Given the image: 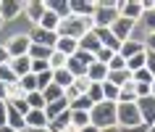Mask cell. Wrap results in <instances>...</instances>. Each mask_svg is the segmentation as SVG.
<instances>
[{
  "mask_svg": "<svg viewBox=\"0 0 155 132\" xmlns=\"http://www.w3.org/2000/svg\"><path fill=\"white\" fill-rule=\"evenodd\" d=\"M116 56V53H113V50H108V48H100L97 50V53H95V61H97V64H110V58H113Z\"/></svg>",
  "mask_w": 155,
  "mask_h": 132,
  "instance_id": "obj_40",
  "label": "cell"
},
{
  "mask_svg": "<svg viewBox=\"0 0 155 132\" xmlns=\"http://www.w3.org/2000/svg\"><path fill=\"white\" fill-rule=\"evenodd\" d=\"M63 111H68V100H66V98H61V100H55V103H48V106H45V116H48V122L58 119Z\"/></svg>",
  "mask_w": 155,
  "mask_h": 132,
  "instance_id": "obj_21",
  "label": "cell"
},
{
  "mask_svg": "<svg viewBox=\"0 0 155 132\" xmlns=\"http://www.w3.org/2000/svg\"><path fill=\"white\" fill-rule=\"evenodd\" d=\"M100 132H124V130L118 127V124H116V127H105V130H100Z\"/></svg>",
  "mask_w": 155,
  "mask_h": 132,
  "instance_id": "obj_51",
  "label": "cell"
},
{
  "mask_svg": "<svg viewBox=\"0 0 155 132\" xmlns=\"http://www.w3.org/2000/svg\"><path fill=\"white\" fill-rule=\"evenodd\" d=\"M50 71H58V69H66V64H68V58L63 56V53H58V50H53V56H50Z\"/></svg>",
  "mask_w": 155,
  "mask_h": 132,
  "instance_id": "obj_34",
  "label": "cell"
},
{
  "mask_svg": "<svg viewBox=\"0 0 155 132\" xmlns=\"http://www.w3.org/2000/svg\"><path fill=\"white\" fill-rule=\"evenodd\" d=\"M8 66H11V71L21 79V77H26V74H32V58L29 56H21V58H11L8 61Z\"/></svg>",
  "mask_w": 155,
  "mask_h": 132,
  "instance_id": "obj_15",
  "label": "cell"
},
{
  "mask_svg": "<svg viewBox=\"0 0 155 132\" xmlns=\"http://www.w3.org/2000/svg\"><path fill=\"white\" fill-rule=\"evenodd\" d=\"M21 11H24V3H18V0H0V19H3V21L18 19Z\"/></svg>",
  "mask_w": 155,
  "mask_h": 132,
  "instance_id": "obj_11",
  "label": "cell"
},
{
  "mask_svg": "<svg viewBox=\"0 0 155 132\" xmlns=\"http://www.w3.org/2000/svg\"><path fill=\"white\" fill-rule=\"evenodd\" d=\"M50 56H53V48H45V45H34L29 48V58L32 61H50Z\"/></svg>",
  "mask_w": 155,
  "mask_h": 132,
  "instance_id": "obj_26",
  "label": "cell"
},
{
  "mask_svg": "<svg viewBox=\"0 0 155 132\" xmlns=\"http://www.w3.org/2000/svg\"><path fill=\"white\" fill-rule=\"evenodd\" d=\"M68 108H71V111H92V108H95V103H92L87 95H79L74 103H68Z\"/></svg>",
  "mask_w": 155,
  "mask_h": 132,
  "instance_id": "obj_32",
  "label": "cell"
},
{
  "mask_svg": "<svg viewBox=\"0 0 155 132\" xmlns=\"http://www.w3.org/2000/svg\"><path fill=\"white\" fill-rule=\"evenodd\" d=\"M63 98L68 100V103H74V100L79 98V90H76V87L71 85V87H66V90H63Z\"/></svg>",
  "mask_w": 155,
  "mask_h": 132,
  "instance_id": "obj_47",
  "label": "cell"
},
{
  "mask_svg": "<svg viewBox=\"0 0 155 132\" xmlns=\"http://www.w3.org/2000/svg\"><path fill=\"white\" fill-rule=\"evenodd\" d=\"M145 132H155V124H150V127H147V130Z\"/></svg>",
  "mask_w": 155,
  "mask_h": 132,
  "instance_id": "obj_55",
  "label": "cell"
},
{
  "mask_svg": "<svg viewBox=\"0 0 155 132\" xmlns=\"http://www.w3.org/2000/svg\"><path fill=\"white\" fill-rule=\"evenodd\" d=\"M34 45H45V48H53L55 50V42H58V32H48V29H40L34 26V32L29 34Z\"/></svg>",
  "mask_w": 155,
  "mask_h": 132,
  "instance_id": "obj_12",
  "label": "cell"
},
{
  "mask_svg": "<svg viewBox=\"0 0 155 132\" xmlns=\"http://www.w3.org/2000/svg\"><path fill=\"white\" fill-rule=\"evenodd\" d=\"M118 13L124 19H129V21H139L145 16V8H142L139 0H126V3H118Z\"/></svg>",
  "mask_w": 155,
  "mask_h": 132,
  "instance_id": "obj_9",
  "label": "cell"
},
{
  "mask_svg": "<svg viewBox=\"0 0 155 132\" xmlns=\"http://www.w3.org/2000/svg\"><path fill=\"white\" fill-rule=\"evenodd\" d=\"M26 132H53L50 127H42V130H26Z\"/></svg>",
  "mask_w": 155,
  "mask_h": 132,
  "instance_id": "obj_53",
  "label": "cell"
},
{
  "mask_svg": "<svg viewBox=\"0 0 155 132\" xmlns=\"http://www.w3.org/2000/svg\"><path fill=\"white\" fill-rule=\"evenodd\" d=\"M48 85H53V71H42V74H37V87H40V92L48 87Z\"/></svg>",
  "mask_w": 155,
  "mask_h": 132,
  "instance_id": "obj_41",
  "label": "cell"
},
{
  "mask_svg": "<svg viewBox=\"0 0 155 132\" xmlns=\"http://www.w3.org/2000/svg\"><path fill=\"white\" fill-rule=\"evenodd\" d=\"M0 82H3V85H13V82H18V77L11 71V66H8V64H0Z\"/></svg>",
  "mask_w": 155,
  "mask_h": 132,
  "instance_id": "obj_36",
  "label": "cell"
},
{
  "mask_svg": "<svg viewBox=\"0 0 155 132\" xmlns=\"http://www.w3.org/2000/svg\"><path fill=\"white\" fill-rule=\"evenodd\" d=\"M11 56H8V50H5V45H0V64H8Z\"/></svg>",
  "mask_w": 155,
  "mask_h": 132,
  "instance_id": "obj_49",
  "label": "cell"
},
{
  "mask_svg": "<svg viewBox=\"0 0 155 132\" xmlns=\"http://www.w3.org/2000/svg\"><path fill=\"white\" fill-rule=\"evenodd\" d=\"M29 48H32V37H29V34H13V37L5 42V50H8L11 58L29 56Z\"/></svg>",
  "mask_w": 155,
  "mask_h": 132,
  "instance_id": "obj_6",
  "label": "cell"
},
{
  "mask_svg": "<svg viewBox=\"0 0 155 132\" xmlns=\"http://www.w3.org/2000/svg\"><path fill=\"white\" fill-rule=\"evenodd\" d=\"M108 82L116 85V87H124L126 82H134V79H131L129 69H121V71H108Z\"/></svg>",
  "mask_w": 155,
  "mask_h": 132,
  "instance_id": "obj_24",
  "label": "cell"
},
{
  "mask_svg": "<svg viewBox=\"0 0 155 132\" xmlns=\"http://www.w3.org/2000/svg\"><path fill=\"white\" fill-rule=\"evenodd\" d=\"M0 26H3V19H0Z\"/></svg>",
  "mask_w": 155,
  "mask_h": 132,
  "instance_id": "obj_57",
  "label": "cell"
},
{
  "mask_svg": "<svg viewBox=\"0 0 155 132\" xmlns=\"http://www.w3.org/2000/svg\"><path fill=\"white\" fill-rule=\"evenodd\" d=\"M95 8H97V3H90V0H71V16L92 19L95 16Z\"/></svg>",
  "mask_w": 155,
  "mask_h": 132,
  "instance_id": "obj_14",
  "label": "cell"
},
{
  "mask_svg": "<svg viewBox=\"0 0 155 132\" xmlns=\"http://www.w3.org/2000/svg\"><path fill=\"white\" fill-rule=\"evenodd\" d=\"M87 79H90V82H95V85H103V82L108 79V66L95 61V64L87 69Z\"/></svg>",
  "mask_w": 155,
  "mask_h": 132,
  "instance_id": "obj_18",
  "label": "cell"
},
{
  "mask_svg": "<svg viewBox=\"0 0 155 132\" xmlns=\"http://www.w3.org/2000/svg\"><path fill=\"white\" fill-rule=\"evenodd\" d=\"M118 103H137V87H134V82H126L118 90Z\"/></svg>",
  "mask_w": 155,
  "mask_h": 132,
  "instance_id": "obj_25",
  "label": "cell"
},
{
  "mask_svg": "<svg viewBox=\"0 0 155 132\" xmlns=\"http://www.w3.org/2000/svg\"><path fill=\"white\" fill-rule=\"evenodd\" d=\"M55 50H58V53H63L66 58H71L74 53L79 50V40H71V37H58Z\"/></svg>",
  "mask_w": 155,
  "mask_h": 132,
  "instance_id": "obj_19",
  "label": "cell"
},
{
  "mask_svg": "<svg viewBox=\"0 0 155 132\" xmlns=\"http://www.w3.org/2000/svg\"><path fill=\"white\" fill-rule=\"evenodd\" d=\"M95 29L92 19H82V16H68L58 24V37H71V40H82L84 34H90Z\"/></svg>",
  "mask_w": 155,
  "mask_h": 132,
  "instance_id": "obj_1",
  "label": "cell"
},
{
  "mask_svg": "<svg viewBox=\"0 0 155 132\" xmlns=\"http://www.w3.org/2000/svg\"><path fill=\"white\" fill-rule=\"evenodd\" d=\"M45 11H48V5H45L42 0H29V3H24V13H26V19H29L34 26H40Z\"/></svg>",
  "mask_w": 155,
  "mask_h": 132,
  "instance_id": "obj_10",
  "label": "cell"
},
{
  "mask_svg": "<svg viewBox=\"0 0 155 132\" xmlns=\"http://www.w3.org/2000/svg\"><path fill=\"white\" fill-rule=\"evenodd\" d=\"M42 98H45V106H48V103H55V100L63 98V90H61L58 85H48V87L42 90Z\"/></svg>",
  "mask_w": 155,
  "mask_h": 132,
  "instance_id": "obj_29",
  "label": "cell"
},
{
  "mask_svg": "<svg viewBox=\"0 0 155 132\" xmlns=\"http://www.w3.org/2000/svg\"><path fill=\"white\" fill-rule=\"evenodd\" d=\"M137 53H145V42H139V40H126L121 45V50H118V56H121L124 61H129V58L137 56Z\"/></svg>",
  "mask_w": 155,
  "mask_h": 132,
  "instance_id": "obj_17",
  "label": "cell"
},
{
  "mask_svg": "<svg viewBox=\"0 0 155 132\" xmlns=\"http://www.w3.org/2000/svg\"><path fill=\"white\" fill-rule=\"evenodd\" d=\"M145 64H147V50H145V53H137V56H131L129 61H126V69L134 74V71H139V69H145Z\"/></svg>",
  "mask_w": 155,
  "mask_h": 132,
  "instance_id": "obj_30",
  "label": "cell"
},
{
  "mask_svg": "<svg viewBox=\"0 0 155 132\" xmlns=\"http://www.w3.org/2000/svg\"><path fill=\"white\" fill-rule=\"evenodd\" d=\"M90 111H71V127L74 130H82V127H90Z\"/></svg>",
  "mask_w": 155,
  "mask_h": 132,
  "instance_id": "obj_27",
  "label": "cell"
},
{
  "mask_svg": "<svg viewBox=\"0 0 155 132\" xmlns=\"http://www.w3.org/2000/svg\"><path fill=\"white\" fill-rule=\"evenodd\" d=\"M53 85H58L61 90H66V87L74 85V74L68 69H58V71H53Z\"/></svg>",
  "mask_w": 155,
  "mask_h": 132,
  "instance_id": "obj_23",
  "label": "cell"
},
{
  "mask_svg": "<svg viewBox=\"0 0 155 132\" xmlns=\"http://www.w3.org/2000/svg\"><path fill=\"white\" fill-rule=\"evenodd\" d=\"M131 79H134V82H147V85H153V79L155 77L150 74V71H147V69H139V71H134V74H131Z\"/></svg>",
  "mask_w": 155,
  "mask_h": 132,
  "instance_id": "obj_39",
  "label": "cell"
},
{
  "mask_svg": "<svg viewBox=\"0 0 155 132\" xmlns=\"http://www.w3.org/2000/svg\"><path fill=\"white\" fill-rule=\"evenodd\" d=\"M142 19H145V24H147V34H150V32H155V11H147V13H145Z\"/></svg>",
  "mask_w": 155,
  "mask_h": 132,
  "instance_id": "obj_45",
  "label": "cell"
},
{
  "mask_svg": "<svg viewBox=\"0 0 155 132\" xmlns=\"http://www.w3.org/2000/svg\"><path fill=\"white\" fill-rule=\"evenodd\" d=\"M0 132H18V130H11V127H0Z\"/></svg>",
  "mask_w": 155,
  "mask_h": 132,
  "instance_id": "obj_54",
  "label": "cell"
},
{
  "mask_svg": "<svg viewBox=\"0 0 155 132\" xmlns=\"http://www.w3.org/2000/svg\"><path fill=\"white\" fill-rule=\"evenodd\" d=\"M137 108L139 114H142V122L150 127V124H155V98L150 95V98H139L137 100Z\"/></svg>",
  "mask_w": 155,
  "mask_h": 132,
  "instance_id": "obj_13",
  "label": "cell"
},
{
  "mask_svg": "<svg viewBox=\"0 0 155 132\" xmlns=\"http://www.w3.org/2000/svg\"><path fill=\"white\" fill-rule=\"evenodd\" d=\"M100 48H103V45H100V40L95 37V32L84 34L82 40H79V50H84V53H92V56H95V53H97Z\"/></svg>",
  "mask_w": 155,
  "mask_h": 132,
  "instance_id": "obj_22",
  "label": "cell"
},
{
  "mask_svg": "<svg viewBox=\"0 0 155 132\" xmlns=\"http://www.w3.org/2000/svg\"><path fill=\"white\" fill-rule=\"evenodd\" d=\"M18 85H21V90H24L26 95L40 90V87H37V74H26V77H21V79H18Z\"/></svg>",
  "mask_w": 155,
  "mask_h": 132,
  "instance_id": "obj_33",
  "label": "cell"
},
{
  "mask_svg": "<svg viewBox=\"0 0 155 132\" xmlns=\"http://www.w3.org/2000/svg\"><path fill=\"white\" fill-rule=\"evenodd\" d=\"M58 24H61V19L53 13V11H45V16L40 21V29H48V32H58Z\"/></svg>",
  "mask_w": 155,
  "mask_h": 132,
  "instance_id": "obj_28",
  "label": "cell"
},
{
  "mask_svg": "<svg viewBox=\"0 0 155 132\" xmlns=\"http://www.w3.org/2000/svg\"><path fill=\"white\" fill-rule=\"evenodd\" d=\"M92 32H95V37L100 40V45H103V48L113 50V53H118V50H121L124 42H121V40H116V34L110 32V29H105V26H95Z\"/></svg>",
  "mask_w": 155,
  "mask_h": 132,
  "instance_id": "obj_7",
  "label": "cell"
},
{
  "mask_svg": "<svg viewBox=\"0 0 155 132\" xmlns=\"http://www.w3.org/2000/svg\"><path fill=\"white\" fill-rule=\"evenodd\" d=\"M5 124H8V103L0 100V127H5Z\"/></svg>",
  "mask_w": 155,
  "mask_h": 132,
  "instance_id": "obj_46",
  "label": "cell"
},
{
  "mask_svg": "<svg viewBox=\"0 0 155 132\" xmlns=\"http://www.w3.org/2000/svg\"><path fill=\"white\" fill-rule=\"evenodd\" d=\"M26 103H29V108H37V111H45V98H42V92H29L26 95Z\"/></svg>",
  "mask_w": 155,
  "mask_h": 132,
  "instance_id": "obj_35",
  "label": "cell"
},
{
  "mask_svg": "<svg viewBox=\"0 0 155 132\" xmlns=\"http://www.w3.org/2000/svg\"><path fill=\"white\" fill-rule=\"evenodd\" d=\"M145 69L155 77V53H147V64H145Z\"/></svg>",
  "mask_w": 155,
  "mask_h": 132,
  "instance_id": "obj_48",
  "label": "cell"
},
{
  "mask_svg": "<svg viewBox=\"0 0 155 132\" xmlns=\"http://www.w3.org/2000/svg\"><path fill=\"white\" fill-rule=\"evenodd\" d=\"M153 98H155V79H153Z\"/></svg>",
  "mask_w": 155,
  "mask_h": 132,
  "instance_id": "obj_56",
  "label": "cell"
},
{
  "mask_svg": "<svg viewBox=\"0 0 155 132\" xmlns=\"http://www.w3.org/2000/svg\"><path fill=\"white\" fill-rule=\"evenodd\" d=\"M76 132H100V130H97V127H92V124H90V127H82V130H76Z\"/></svg>",
  "mask_w": 155,
  "mask_h": 132,
  "instance_id": "obj_52",
  "label": "cell"
},
{
  "mask_svg": "<svg viewBox=\"0 0 155 132\" xmlns=\"http://www.w3.org/2000/svg\"><path fill=\"white\" fill-rule=\"evenodd\" d=\"M116 106L118 103H97V106L90 111V122L92 127H97V130H105V127H116Z\"/></svg>",
  "mask_w": 155,
  "mask_h": 132,
  "instance_id": "obj_3",
  "label": "cell"
},
{
  "mask_svg": "<svg viewBox=\"0 0 155 132\" xmlns=\"http://www.w3.org/2000/svg\"><path fill=\"white\" fill-rule=\"evenodd\" d=\"M45 5H48V11H53L61 21L71 16V0H55V3H45Z\"/></svg>",
  "mask_w": 155,
  "mask_h": 132,
  "instance_id": "obj_20",
  "label": "cell"
},
{
  "mask_svg": "<svg viewBox=\"0 0 155 132\" xmlns=\"http://www.w3.org/2000/svg\"><path fill=\"white\" fill-rule=\"evenodd\" d=\"M118 16H121V13H118V3H97L95 16H92V24L110 29V26H113V21H116Z\"/></svg>",
  "mask_w": 155,
  "mask_h": 132,
  "instance_id": "obj_4",
  "label": "cell"
},
{
  "mask_svg": "<svg viewBox=\"0 0 155 132\" xmlns=\"http://www.w3.org/2000/svg\"><path fill=\"white\" fill-rule=\"evenodd\" d=\"M116 124L121 127V130H137L142 127V114H139L137 103H118L116 106Z\"/></svg>",
  "mask_w": 155,
  "mask_h": 132,
  "instance_id": "obj_2",
  "label": "cell"
},
{
  "mask_svg": "<svg viewBox=\"0 0 155 132\" xmlns=\"http://www.w3.org/2000/svg\"><path fill=\"white\" fill-rule=\"evenodd\" d=\"M118 90H121V87H116V85H110L105 79V82H103V100H108V103H118Z\"/></svg>",
  "mask_w": 155,
  "mask_h": 132,
  "instance_id": "obj_31",
  "label": "cell"
},
{
  "mask_svg": "<svg viewBox=\"0 0 155 132\" xmlns=\"http://www.w3.org/2000/svg\"><path fill=\"white\" fill-rule=\"evenodd\" d=\"M24 122H26V130H42V127H50L45 111H37V108H32V111L24 116Z\"/></svg>",
  "mask_w": 155,
  "mask_h": 132,
  "instance_id": "obj_16",
  "label": "cell"
},
{
  "mask_svg": "<svg viewBox=\"0 0 155 132\" xmlns=\"http://www.w3.org/2000/svg\"><path fill=\"white\" fill-rule=\"evenodd\" d=\"M87 98H90L95 106H97V103H103V85H95V82H92L90 90H87Z\"/></svg>",
  "mask_w": 155,
  "mask_h": 132,
  "instance_id": "obj_37",
  "label": "cell"
},
{
  "mask_svg": "<svg viewBox=\"0 0 155 132\" xmlns=\"http://www.w3.org/2000/svg\"><path fill=\"white\" fill-rule=\"evenodd\" d=\"M134 26H137V21H129V19L118 16V19L113 21V26H110V32L116 34V40L126 42V40H131V32H134Z\"/></svg>",
  "mask_w": 155,
  "mask_h": 132,
  "instance_id": "obj_8",
  "label": "cell"
},
{
  "mask_svg": "<svg viewBox=\"0 0 155 132\" xmlns=\"http://www.w3.org/2000/svg\"><path fill=\"white\" fill-rule=\"evenodd\" d=\"M0 100H8V85L0 82Z\"/></svg>",
  "mask_w": 155,
  "mask_h": 132,
  "instance_id": "obj_50",
  "label": "cell"
},
{
  "mask_svg": "<svg viewBox=\"0 0 155 132\" xmlns=\"http://www.w3.org/2000/svg\"><path fill=\"white\" fill-rule=\"evenodd\" d=\"M95 64V56L92 53H84V50H76L71 58H68V64H66V69L74 74V79L76 77H87V69Z\"/></svg>",
  "mask_w": 155,
  "mask_h": 132,
  "instance_id": "obj_5",
  "label": "cell"
},
{
  "mask_svg": "<svg viewBox=\"0 0 155 132\" xmlns=\"http://www.w3.org/2000/svg\"><path fill=\"white\" fill-rule=\"evenodd\" d=\"M90 79H87V77H76V79H74V87H76V90H79V95H87V90H90Z\"/></svg>",
  "mask_w": 155,
  "mask_h": 132,
  "instance_id": "obj_43",
  "label": "cell"
},
{
  "mask_svg": "<svg viewBox=\"0 0 155 132\" xmlns=\"http://www.w3.org/2000/svg\"><path fill=\"white\" fill-rule=\"evenodd\" d=\"M21 98H26V92L21 90V85H18V82L8 85V103H11V100H21Z\"/></svg>",
  "mask_w": 155,
  "mask_h": 132,
  "instance_id": "obj_38",
  "label": "cell"
},
{
  "mask_svg": "<svg viewBox=\"0 0 155 132\" xmlns=\"http://www.w3.org/2000/svg\"><path fill=\"white\" fill-rule=\"evenodd\" d=\"M121 69H126V61L116 53V56L110 58V64H108V71H121Z\"/></svg>",
  "mask_w": 155,
  "mask_h": 132,
  "instance_id": "obj_44",
  "label": "cell"
},
{
  "mask_svg": "<svg viewBox=\"0 0 155 132\" xmlns=\"http://www.w3.org/2000/svg\"><path fill=\"white\" fill-rule=\"evenodd\" d=\"M8 106H11V108H16L21 116H26L29 111H32V108H29V103H26V98H21V100H11Z\"/></svg>",
  "mask_w": 155,
  "mask_h": 132,
  "instance_id": "obj_42",
  "label": "cell"
}]
</instances>
